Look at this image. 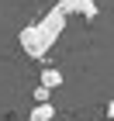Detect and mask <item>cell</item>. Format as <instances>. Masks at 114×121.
Returning <instances> with one entry per match:
<instances>
[{
	"instance_id": "3",
	"label": "cell",
	"mask_w": 114,
	"mask_h": 121,
	"mask_svg": "<svg viewBox=\"0 0 114 121\" xmlns=\"http://www.w3.org/2000/svg\"><path fill=\"white\" fill-rule=\"evenodd\" d=\"M62 69H42V86L45 90H55V86H62Z\"/></svg>"
},
{
	"instance_id": "1",
	"label": "cell",
	"mask_w": 114,
	"mask_h": 121,
	"mask_svg": "<svg viewBox=\"0 0 114 121\" xmlns=\"http://www.w3.org/2000/svg\"><path fill=\"white\" fill-rule=\"evenodd\" d=\"M66 21H69L66 7H62V4H55L45 17H38L35 24H24V28H21V35H17V38H21V48H24V56H31V59H45L48 52H52V45L59 42V35L66 31Z\"/></svg>"
},
{
	"instance_id": "4",
	"label": "cell",
	"mask_w": 114,
	"mask_h": 121,
	"mask_svg": "<svg viewBox=\"0 0 114 121\" xmlns=\"http://www.w3.org/2000/svg\"><path fill=\"white\" fill-rule=\"evenodd\" d=\"M83 17H97V0H83Z\"/></svg>"
},
{
	"instance_id": "2",
	"label": "cell",
	"mask_w": 114,
	"mask_h": 121,
	"mask_svg": "<svg viewBox=\"0 0 114 121\" xmlns=\"http://www.w3.org/2000/svg\"><path fill=\"white\" fill-rule=\"evenodd\" d=\"M55 118V104L52 100H38V107H31L28 121H52Z\"/></svg>"
},
{
	"instance_id": "5",
	"label": "cell",
	"mask_w": 114,
	"mask_h": 121,
	"mask_svg": "<svg viewBox=\"0 0 114 121\" xmlns=\"http://www.w3.org/2000/svg\"><path fill=\"white\" fill-rule=\"evenodd\" d=\"M107 114H111V118H114V100H111V104H107Z\"/></svg>"
}]
</instances>
